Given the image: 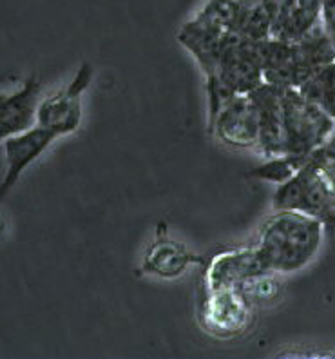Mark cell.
<instances>
[{"label": "cell", "mask_w": 335, "mask_h": 359, "mask_svg": "<svg viewBox=\"0 0 335 359\" xmlns=\"http://www.w3.org/2000/svg\"><path fill=\"white\" fill-rule=\"evenodd\" d=\"M327 229L321 219L299 210H274L263 222L254 247L274 274H294L317 258Z\"/></svg>", "instance_id": "6da1fadb"}, {"label": "cell", "mask_w": 335, "mask_h": 359, "mask_svg": "<svg viewBox=\"0 0 335 359\" xmlns=\"http://www.w3.org/2000/svg\"><path fill=\"white\" fill-rule=\"evenodd\" d=\"M263 79L279 88L305 86L322 67L335 60V44L319 22L310 33L296 42L265 39L259 40Z\"/></svg>", "instance_id": "7a4b0ae2"}, {"label": "cell", "mask_w": 335, "mask_h": 359, "mask_svg": "<svg viewBox=\"0 0 335 359\" xmlns=\"http://www.w3.org/2000/svg\"><path fill=\"white\" fill-rule=\"evenodd\" d=\"M205 82L209 95V113L225 98L248 95L259 88L265 83L259 42L234 36L223 51L214 75Z\"/></svg>", "instance_id": "3957f363"}, {"label": "cell", "mask_w": 335, "mask_h": 359, "mask_svg": "<svg viewBox=\"0 0 335 359\" xmlns=\"http://www.w3.org/2000/svg\"><path fill=\"white\" fill-rule=\"evenodd\" d=\"M274 210H299L321 219L327 234H335V178L303 163L288 182L278 185Z\"/></svg>", "instance_id": "277c9868"}, {"label": "cell", "mask_w": 335, "mask_h": 359, "mask_svg": "<svg viewBox=\"0 0 335 359\" xmlns=\"http://www.w3.org/2000/svg\"><path fill=\"white\" fill-rule=\"evenodd\" d=\"M335 133V118L297 88H283L285 156L306 158Z\"/></svg>", "instance_id": "5b68a950"}, {"label": "cell", "mask_w": 335, "mask_h": 359, "mask_svg": "<svg viewBox=\"0 0 335 359\" xmlns=\"http://www.w3.org/2000/svg\"><path fill=\"white\" fill-rule=\"evenodd\" d=\"M198 321L218 339L243 336L254 323V302L241 289L203 287L198 292Z\"/></svg>", "instance_id": "8992f818"}, {"label": "cell", "mask_w": 335, "mask_h": 359, "mask_svg": "<svg viewBox=\"0 0 335 359\" xmlns=\"http://www.w3.org/2000/svg\"><path fill=\"white\" fill-rule=\"evenodd\" d=\"M209 129L214 138L231 149L259 147V114L250 93L225 98L209 113Z\"/></svg>", "instance_id": "52a82bcc"}, {"label": "cell", "mask_w": 335, "mask_h": 359, "mask_svg": "<svg viewBox=\"0 0 335 359\" xmlns=\"http://www.w3.org/2000/svg\"><path fill=\"white\" fill-rule=\"evenodd\" d=\"M234 36L238 35L221 22V18L209 6H205L196 17L183 24L178 33V42L198 62L205 80H209L218 67L223 51Z\"/></svg>", "instance_id": "ba28073f"}, {"label": "cell", "mask_w": 335, "mask_h": 359, "mask_svg": "<svg viewBox=\"0 0 335 359\" xmlns=\"http://www.w3.org/2000/svg\"><path fill=\"white\" fill-rule=\"evenodd\" d=\"M95 69L83 62L67 88L42 98L36 107V126L53 131L57 136L69 135L80 128L82 122V97L91 86Z\"/></svg>", "instance_id": "9c48e42d"}, {"label": "cell", "mask_w": 335, "mask_h": 359, "mask_svg": "<svg viewBox=\"0 0 335 359\" xmlns=\"http://www.w3.org/2000/svg\"><path fill=\"white\" fill-rule=\"evenodd\" d=\"M268 272L254 243L243 247H223L203 259L201 285L245 290L248 283Z\"/></svg>", "instance_id": "30bf717a"}, {"label": "cell", "mask_w": 335, "mask_h": 359, "mask_svg": "<svg viewBox=\"0 0 335 359\" xmlns=\"http://www.w3.org/2000/svg\"><path fill=\"white\" fill-rule=\"evenodd\" d=\"M207 6L241 39L259 42L270 36L275 0H209Z\"/></svg>", "instance_id": "8fae6325"}, {"label": "cell", "mask_w": 335, "mask_h": 359, "mask_svg": "<svg viewBox=\"0 0 335 359\" xmlns=\"http://www.w3.org/2000/svg\"><path fill=\"white\" fill-rule=\"evenodd\" d=\"M57 138L58 136L55 133L40 126H33L26 131L15 133L4 138L2 151L6 156V172L0 180V202L17 185L27 167L39 160V156H42V153L48 151L49 145Z\"/></svg>", "instance_id": "7c38bea8"}, {"label": "cell", "mask_w": 335, "mask_h": 359, "mask_svg": "<svg viewBox=\"0 0 335 359\" xmlns=\"http://www.w3.org/2000/svg\"><path fill=\"white\" fill-rule=\"evenodd\" d=\"M259 114V147L265 158L285 156L283 138V88L261 83L250 93Z\"/></svg>", "instance_id": "4fadbf2b"}, {"label": "cell", "mask_w": 335, "mask_h": 359, "mask_svg": "<svg viewBox=\"0 0 335 359\" xmlns=\"http://www.w3.org/2000/svg\"><path fill=\"white\" fill-rule=\"evenodd\" d=\"M203 259L191 252L185 243L160 231L156 238L149 243L139 271L161 280H176L183 276L191 265L203 263Z\"/></svg>", "instance_id": "5bb4252c"}, {"label": "cell", "mask_w": 335, "mask_h": 359, "mask_svg": "<svg viewBox=\"0 0 335 359\" xmlns=\"http://www.w3.org/2000/svg\"><path fill=\"white\" fill-rule=\"evenodd\" d=\"M40 89V80L33 75L18 91L0 95V149L4 138L36 126Z\"/></svg>", "instance_id": "9a60e30c"}, {"label": "cell", "mask_w": 335, "mask_h": 359, "mask_svg": "<svg viewBox=\"0 0 335 359\" xmlns=\"http://www.w3.org/2000/svg\"><path fill=\"white\" fill-rule=\"evenodd\" d=\"M322 0H275L270 39L296 42L321 22Z\"/></svg>", "instance_id": "2e32d148"}, {"label": "cell", "mask_w": 335, "mask_h": 359, "mask_svg": "<svg viewBox=\"0 0 335 359\" xmlns=\"http://www.w3.org/2000/svg\"><path fill=\"white\" fill-rule=\"evenodd\" d=\"M299 89L310 100L327 111L331 118H335V60L322 67L317 75H313Z\"/></svg>", "instance_id": "e0dca14e"}, {"label": "cell", "mask_w": 335, "mask_h": 359, "mask_svg": "<svg viewBox=\"0 0 335 359\" xmlns=\"http://www.w3.org/2000/svg\"><path fill=\"white\" fill-rule=\"evenodd\" d=\"M305 158H294V156H270L265 158V162L259 163L250 171V176L261 182H268V184L281 185L292 178L299 171V167L303 165Z\"/></svg>", "instance_id": "ac0fdd59"}, {"label": "cell", "mask_w": 335, "mask_h": 359, "mask_svg": "<svg viewBox=\"0 0 335 359\" xmlns=\"http://www.w3.org/2000/svg\"><path fill=\"white\" fill-rule=\"evenodd\" d=\"M303 163L315 167L319 171L327 172L328 176L335 178V133H331L327 140L319 144L308 156L303 160Z\"/></svg>", "instance_id": "d6986e66"}, {"label": "cell", "mask_w": 335, "mask_h": 359, "mask_svg": "<svg viewBox=\"0 0 335 359\" xmlns=\"http://www.w3.org/2000/svg\"><path fill=\"white\" fill-rule=\"evenodd\" d=\"M321 24L335 44V0H322Z\"/></svg>", "instance_id": "ffe728a7"}]
</instances>
